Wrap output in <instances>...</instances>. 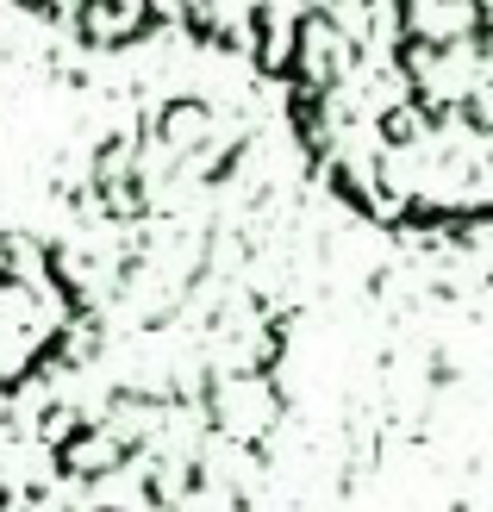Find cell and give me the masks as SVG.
<instances>
[{"mask_svg":"<svg viewBox=\"0 0 493 512\" xmlns=\"http://www.w3.org/2000/svg\"><path fill=\"white\" fill-rule=\"evenodd\" d=\"M300 150L387 232H475L493 163V0H294L269 50Z\"/></svg>","mask_w":493,"mask_h":512,"instance_id":"cell-1","label":"cell"},{"mask_svg":"<svg viewBox=\"0 0 493 512\" xmlns=\"http://www.w3.org/2000/svg\"><path fill=\"white\" fill-rule=\"evenodd\" d=\"M19 7L100 50H125V44L181 32V38L250 50V57L269 63L294 0H19Z\"/></svg>","mask_w":493,"mask_h":512,"instance_id":"cell-2","label":"cell"}]
</instances>
